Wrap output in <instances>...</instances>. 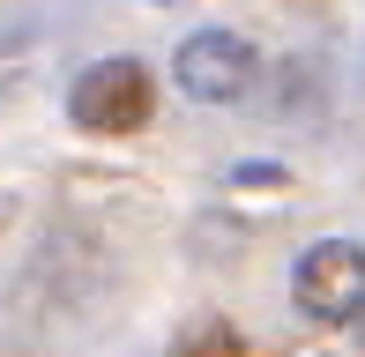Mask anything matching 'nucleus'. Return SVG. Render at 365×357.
Masks as SVG:
<instances>
[{"label":"nucleus","instance_id":"obj_1","mask_svg":"<svg viewBox=\"0 0 365 357\" xmlns=\"http://www.w3.org/2000/svg\"><path fill=\"white\" fill-rule=\"evenodd\" d=\"M291 305L321 328H343V320L365 313V246L351 238H313L291 261Z\"/></svg>","mask_w":365,"mask_h":357},{"label":"nucleus","instance_id":"obj_2","mask_svg":"<svg viewBox=\"0 0 365 357\" xmlns=\"http://www.w3.org/2000/svg\"><path fill=\"white\" fill-rule=\"evenodd\" d=\"M149 105H157V82H149V68L127 60V53L82 68L75 90H68V119L82 127V134H135V127L149 119Z\"/></svg>","mask_w":365,"mask_h":357},{"label":"nucleus","instance_id":"obj_3","mask_svg":"<svg viewBox=\"0 0 365 357\" xmlns=\"http://www.w3.org/2000/svg\"><path fill=\"white\" fill-rule=\"evenodd\" d=\"M172 82L194 97V105H239L246 90L261 82V60L239 30H194L172 53Z\"/></svg>","mask_w":365,"mask_h":357},{"label":"nucleus","instance_id":"obj_4","mask_svg":"<svg viewBox=\"0 0 365 357\" xmlns=\"http://www.w3.org/2000/svg\"><path fill=\"white\" fill-rule=\"evenodd\" d=\"M172 350H217V357H231V350H246V343H239V335L224 328V320H202V328H187V335H179Z\"/></svg>","mask_w":365,"mask_h":357},{"label":"nucleus","instance_id":"obj_5","mask_svg":"<svg viewBox=\"0 0 365 357\" xmlns=\"http://www.w3.org/2000/svg\"><path fill=\"white\" fill-rule=\"evenodd\" d=\"M358 335H365V313H358Z\"/></svg>","mask_w":365,"mask_h":357}]
</instances>
